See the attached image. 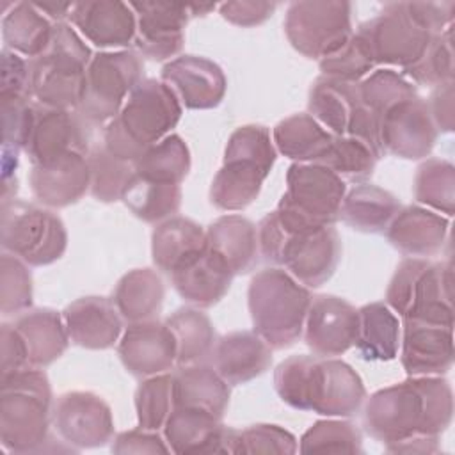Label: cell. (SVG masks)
<instances>
[{
	"label": "cell",
	"instance_id": "obj_1",
	"mask_svg": "<svg viewBox=\"0 0 455 455\" xmlns=\"http://www.w3.org/2000/svg\"><path fill=\"white\" fill-rule=\"evenodd\" d=\"M453 418V391L443 375L407 377L375 391L363 412L366 432L384 443L412 435L439 437Z\"/></svg>",
	"mask_w": 455,
	"mask_h": 455
},
{
	"label": "cell",
	"instance_id": "obj_2",
	"mask_svg": "<svg viewBox=\"0 0 455 455\" xmlns=\"http://www.w3.org/2000/svg\"><path fill=\"white\" fill-rule=\"evenodd\" d=\"M277 396L297 411L327 418H350L366 400L361 375L345 361L318 355H291L274 371Z\"/></svg>",
	"mask_w": 455,
	"mask_h": 455
},
{
	"label": "cell",
	"instance_id": "obj_3",
	"mask_svg": "<svg viewBox=\"0 0 455 455\" xmlns=\"http://www.w3.org/2000/svg\"><path fill=\"white\" fill-rule=\"evenodd\" d=\"M183 107L167 84L156 78H142L128 94L121 112L103 132V148L135 165V162L156 142L171 135L181 119Z\"/></svg>",
	"mask_w": 455,
	"mask_h": 455
},
{
	"label": "cell",
	"instance_id": "obj_4",
	"mask_svg": "<svg viewBox=\"0 0 455 455\" xmlns=\"http://www.w3.org/2000/svg\"><path fill=\"white\" fill-rule=\"evenodd\" d=\"M258 243L265 261L284 267L306 288L327 283L341 259V238L334 226L288 233L274 212L259 220Z\"/></svg>",
	"mask_w": 455,
	"mask_h": 455
},
{
	"label": "cell",
	"instance_id": "obj_5",
	"mask_svg": "<svg viewBox=\"0 0 455 455\" xmlns=\"http://www.w3.org/2000/svg\"><path fill=\"white\" fill-rule=\"evenodd\" d=\"M277 149L268 128L238 126L228 139L222 165L213 176L210 201L222 212H238L254 203L270 174Z\"/></svg>",
	"mask_w": 455,
	"mask_h": 455
},
{
	"label": "cell",
	"instance_id": "obj_6",
	"mask_svg": "<svg viewBox=\"0 0 455 455\" xmlns=\"http://www.w3.org/2000/svg\"><path fill=\"white\" fill-rule=\"evenodd\" d=\"M52 386L41 368L28 366L0 379V441L7 451L36 453L48 443Z\"/></svg>",
	"mask_w": 455,
	"mask_h": 455
},
{
	"label": "cell",
	"instance_id": "obj_7",
	"mask_svg": "<svg viewBox=\"0 0 455 455\" xmlns=\"http://www.w3.org/2000/svg\"><path fill=\"white\" fill-rule=\"evenodd\" d=\"M311 291L284 268L268 267L256 272L247 288L252 331L272 350L291 347L304 332Z\"/></svg>",
	"mask_w": 455,
	"mask_h": 455
},
{
	"label": "cell",
	"instance_id": "obj_8",
	"mask_svg": "<svg viewBox=\"0 0 455 455\" xmlns=\"http://www.w3.org/2000/svg\"><path fill=\"white\" fill-rule=\"evenodd\" d=\"M91 59L78 32L66 21L55 23L48 50L30 60V96L48 108L76 110Z\"/></svg>",
	"mask_w": 455,
	"mask_h": 455
},
{
	"label": "cell",
	"instance_id": "obj_9",
	"mask_svg": "<svg viewBox=\"0 0 455 455\" xmlns=\"http://www.w3.org/2000/svg\"><path fill=\"white\" fill-rule=\"evenodd\" d=\"M386 304L398 316L453 327V267L403 258L389 279Z\"/></svg>",
	"mask_w": 455,
	"mask_h": 455
},
{
	"label": "cell",
	"instance_id": "obj_10",
	"mask_svg": "<svg viewBox=\"0 0 455 455\" xmlns=\"http://www.w3.org/2000/svg\"><path fill=\"white\" fill-rule=\"evenodd\" d=\"M345 194V181L329 167L293 162L286 172V190L274 213L288 233L334 226Z\"/></svg>",
	"mask_w": 455,
	"mask_h": 455
},
{
	"label": "cell",
	"instance_id": "obj_11",
	"mask_svg": "<svg viewBox=\"0 0 455 455\" xmlns=\"http://www.w3.org/2000/svg\"><path fill=\"white\" fill-rule=\"evenodd\" d=\"M0 242L28 267H44L60 259L68 247L62 219L44 206L11 199L2 203Z\"/></svg>",
	"mask_w": 455,
	"mask_h": 455
},
{
	"label": "cell",
	"instance_id": "obj_12",
	"mask_svg": "<svg viewBox=\"0 0 455 455\" xmlns=\"http://www.w3.org/2000/svg\"><path fill=\"white\" fill-rule=\"evenodd\" d=\"M144 64L133 50L98 52L85 69V85L76 112L89 126L108 124L128 94L142 80Z\"/></svg>",
	"mask_w": 455,
	"mask_h": 455
},
{
	"label": "cell",
	"instance_id": "obj_13",
	"mask_svg": "<svg viewBox=\"0 0 455 455\" xmlns=\"http://www.w3.org/2000/svg\"><path fill=\"white\" fill-rule=\"evenodd\" d=\"M290 44L307 59H323L352 34V4L345 0L291 2L284 16Z\"/></svg>",
	"mask_w": 455,
	"mask_h": 455
},
{
	"label": "cell",
	"instance_id": "obj_14",
	"mask_svg": "<svg viewBox=\"0 0 455 455\" xmlns=\"http://www.w3.org/2000/svg\"><path fill=\"white\" fill-rule=\"evenodd\" d=\"M357 34L364 39L375 66L402 69L419 60L434 37L409 16L403 2L386 4L379 16L359 25Z\"/></svg>",
	"mask_w": 455,
	"mask_h": 455
},
{
	"label": "cell",
	"instance_id": "obj_15",
	"mask_svg": "<svg viewBox=\"0 0 455 455\" xmlns=\"http://www.w3.org/2000/svg\"><path fill=\"white\" fill-rule=\"evenodd\" d=\"M52 423L62 443L75 450L105 446L114 439L110 405L92 391H68L53 405Z\"/></svg>",
	"mask_w": 455,
	"mask_h": 455
},
{
	"label": "cell",
	"instance_id": "obj_16",
	"mask_svg": "<svg viewBox=\"0 0 455 455\" xmlns=\"http://www.w3.org/2000/svg\"><path fill=\"white\" fill-rule=\"evenodd\" d=\"M137 18L133 48L153 60H167L181 52L190 4L167 0L128 2Z\"/></svg>",
	"mask_w": 455,
	"mask_h": 455
},
{
	"label": "cell",
	"instance_id": "obj_17",
	"mask_svg": "<svg viewBox=\"0 0 455 455\" xmlns=\"http://www.w3.org/2000/svg\"><path fill=\"white\" fill-rule=\"evenodd\" d=\"M379 135L384 155L421 160L432 153L439 132L432 121L427 100L416 96L382 114Z\"/></svg>",
	"mask_w": 455,
	"mask_h": 455
},
{
	"label": "cell",
	"instance_id": "obj_18",
	"mask_svg": "<svg viewBox=\"0 0 455 455\" xmlns=\"http://www.w3.org/2000/svg\"><path fill=\"white\" fill-rule=\"evenodd\" d=\"M359 327L357 309L336 295H316L311 299L304 341L318 357H336L355 345Z\"/></svg>",
	"mask_w": 455,
	"mask_h": 455
},
{
	"label": "cell",
	"instance_id": "obj_19",
	"mask_svg": "<svg viewBox=\"0 0 455 455\" xmlns=\"http://www.w3.org/2000/svg\"><path fill=\"white\" fill-rule=\"evenodd\" d=\"M89 128L76 110L37 105L25 153L32 165L48 164L68 153L89 155Z\"/></svg>",
	"mask_w": 455,
	"mask_h": 455
},
{
	"label": "cell",
	"instance_id": "obj_20",
	"mask_svg": "<svg viewBox=\"0 0 455 455\" xmlns=\"http://www.w3.org/2000/svg\"><path fill=\"white\" fill-rule=\"evenodd\" d=\"M162 82L188 110H208L220 105L228 80L219 64L201 55H180L162 68Z\"/></svg>",
	"mask_w": 455,
	"mask_h": 455
},
{
	"label": "cell",
	"instance_id": "obj_21",
	"mask_svg": "<svg viewBox=\"0 0 455 455\" xmlns=\"http://www.w3.org/2000/svg\"><path fill=\"white\" fill-rule=\"evenodd\" d=\"M124 370L139 379L167 373L176 364V339L167 323L155 320L126 327L117 343Z\"/></svg>",
	"mask_w": 455,
	"mask_h": 455
},
{
	"label": "cell",
	"instance_id": "obj_22",
	"mask_svg": "<svg viewBox=\"0 0 455 455\" xmlns=\"http://www.w3.org/2000/svg\"><path fill=\"white\" fill-rule=\"evenodd\" d=\"M400 363L407 377L448 373L453 364V327L403 318Z\"/></svg>",
	"mask_w": 455,
	"mask_h": 455
},
{
	"label": "cell",
	"instance_id": "obj_23",
	"mask_svg": "<svg viewBox=\"0 0 455 455\" xmlns=\"http://www.w3.org/2000/svg\"><path fill=\"white\" fill-rule=\"evenodd\" d=\"M236 432L213 414L192 407H174L164 425V439L178 455L235 453Z\"/></svg>",
	"mask_w": 455,
	"mask_h": 455
},
{
	"label": "cell",
	"instance_id": "obj_24",
	"mask_svg": "<svg viewBox=\"0 0 455 455\" xmlns=\"http://www.w3.org/2000/svg\"><path fill=\"white\" fill-rule=\"evenodd\" d=\"M32 196L46 208H66L80 201L91 185L87 155L68 153L48 164L32 165L28 172Z\"/></svg>",
	"mask_w": 455,
	"mask_h": 455
},
{
	"label": "cell",
	"instance_id": "obj_25",
	"mask_svg": "<svg viewBox=\"0 0 455 455\" xmlns=\"http://www.w3.org/2000/svg\"><path fill=\"white\" fill-rule=\"evenodd\" d=\"M71 23L98 48H121L133 44L137 18L130 4L119 0L76 2Z\"/></svg>",
	"mask_w": 455,
	"mask_h": 455
},
{
	"label": "cell",
	"instance_id": "obj_26",
	"mask_svg": "<svg viewBox=\"0 0 455 455\" xmlns=\"http://www.w3.org/2000/svg\"><path fill=\"white\" fill-rule=\"evenodd\" d=\"M62 318L71 343L87 350H107L123 334V318L107 297H80L64 307Z\"/></svg>",
	"mask_w": 455,
	"mask_h": 455
},
{
	"label": "cell",
	"instance_id": "obj_27",
	"mask_svg": "<svg viewBox=\"0 0 455 455\" xmlns=\"http://www.w3.org/2000/svg\"><path fill=\"white\" fill-rule=\"evenodd\" d=\"M448 229V217L421 204H409L396 212L386 228V238L407 258H427L441 252Z\"/></svg>",
	"mask_w": 455,
	"mask_h": 455
},
{
	"label": "cell",
	"instance_id": "obj_28",
	"mask_svg": "<svg viewBox=\"0 0 455 455\" xmlns=\"http://www.w3.org/2000/svg\"><path fill=\"white\" fill-rule=\"evenodd\" d=\"M169 275L178 295L199 309L212 307L224 299L235 277L226 261L208 245Z\"/></svg>",
	"mask_w": 455,
	"mask_h": 455
},
{
	"label": "cell",
	"instance_id": "obj_29",
	"mask_svg": "<svg viewBox=\"0 0 455 455\" xmlns=\"http://www.w3.org/2000/svg\"><path fill=\"white\" fill-rule=\"evenodd\" d=\"M212 359L213 368L229 386H240L270 368L272 348L254 331H233L217 339Z\"/></svg>",
	"mask_w": 455,
	"mask_h": 455
},
{
	"label": "cell",
	"instance_id": "obj_30",
	"mask_svg": "<svg viewBox=\"0 0 455 455\" xmlns=\"http://www.w3.org/2000/svg\"><path fill=\"white\" fill-rule=\"evenodd\" d=\"M206 245L219 254L233 275L251 272L259 256L258 226L242 215H222L206 228Z\"/></svg>",
	"mask_w": 455,
	"mask_h": 455
},
{
	"label": "cell",
	"instance_id": "obj_31",
	"mask_svg": "<svg viewBox=\"0 0 455 455\" xmlns=\"http://www.w3.org/2000/svg\"><path fill=\"white\" fill-rule=\"evenodd\" d=\"M12 323L25 341L28 363L34 368H44L57 361L71 341L62 313L52 307H30Z\"/></svg>",
	"mask_w": 455,
	"mask_h": 455
},
{
	"label": "cell",
	"instance_id": "obj_32",
	"mask_svg": "<svg viewBox=\"0 0 455 455\" xmlns=\"http://www.w3.org/2000/svg\"><path fill=\"white\" fill-rule=\"evenodd\" d=\"M174 407L201 409L222 419L229 405V384L210 364H183L172 373Z\"/></svg>",
	"mask_w": 455,
	"mask_h": 455
},
{
	"label": "cell",
	"instance_id": "obj_33",
	"mask_svg": "<svg viewBox=\"0 0 455 455\" xmlns=\"http://www.w3.org/2000/svg\"><path fill=\"white\" fill-rule=\"evenodd\" d=\"M363 107L359 87L331 76H318L307 94V114L332 135H347L348 126Z\"/></svg>",
	"mask_w": 455,
	"mask_h": 455
},
{
	"label": "cell",
	"instance_id": "obj_34",
	"mask_svg": "<svg viewBox=\"0 0 455 455\" xmlns=\"http://www.w3.org/2000/svg\"><path fill=\"white\" fill-rule=\"evenodd\" d=\"M206 247V231L187 217L160 222L151 235V258L158 270L171 274Z\"/></svg>",
	"mask_w": 455,
	"mask_h": 455
},
{
	"label": "cell",
	"instance_id": "obj_35",
	"mask_svg": "<svg viewBox=\"0 0 455 455\" xmlns=\"http://www.w3.org/2000/svg\"><path fill=\"white\" fill-rule=\"evenodd\" d=\"M165 286L153 268H133L116 284L112 302L128 323L155 320L162 311Z\"/></svg>",
	"mask_w": 455,
	"mask_h": 455
},
{
	"label": "cell",
	"instance_id": "obj_36",
	"mask_svg": "<svg viewBox=\"0 0 455 455\" xmlns=\"http://www.w3.org/2000/svg\"><path fill=\"white\" fill-rule=\"evenodd\" d=\"M275 149L293 162L320 164L327 155L334 135L309 114H293L279 121L272 130Z\"/></svg>",
	"mask_w": 455,
	"mask_h": 455
},
{
	"label": "cell",
	"instance_id": "obj_37",
	"mask_svg": "<svg viewBox=\"0 0 455 455\" xmlns=\"http://www.w3.org/2000/svg\"><path fill=\"white\" fill-rule=\"evenodd\" d=\"M400 201L389 190L371 183H357L343 197L339 219L361 233H384L396 212Z\"/></svg>",
	"mask_w": 455,
	"mask_h": 455
},
{
	"label": "cell",
	"instance_id": "obj_38",
	"mask_svg": "<svg viewBox=\"0 0 455 455\" xmlns=\"http://www.w3.org/2000/svg\"><path fill=\"white\" fill-rule=\"evenodd\" d=\"M53 27L55 23L48 20L34 2H16L2 16L4 48L32 60L48 50Z\"/></svg>",
	"mask_w": 455,
	"mask_h": 455
},
{
	"label": "cell",
	"instance_id": "obj_39",
	"mask_svg": "<svg viewBox=\"0 0 455 455\" xmlns=\"http://www.w3.org/2000/svg\"><path fill=\"white\" fill-rule=\"evenodd\" d=\"M355 348L364 361H393L400 350L402 323L386 302H370L357 309Z\"/></svg>",
	"mask_w": 455,
	"mask_h": 455
},
{
	"label": "cell",
	"instance_id": "obj_40",
	"mask_svg": "<svg viewBox=\"0 0 455 455\" xmlns=\"http://www.w3.org/2000/svg\"><path fill=\"white\" fill-rule=\"evenodd\" d=\"M165 323L176 339V364H194L212 355L217 343L215 329L199 307H178L167 316Z\"/></svg>",
	"mask_w": 455,
	"mask_h": 455
},
{
	"label": "cell",
	"instance_id": "obj_41",
	"mask_svg": "<svg viewBox=\"0 0 455 455\" xmlns=\"http://www.w3.org/2000/svg\"><path fill=\"white\" fill-rule=\"evenodd\" d=\"M181 187L174 183H162L133 174L126 185L121 201L142 222L160 224L174 217L181 206Z\"/></svg>",
	"mask_w": 455,
	"mask_h": 455
},
{
	"label": "cell",
	"instance_id": "obj_42",
	"mask_svg": "<svg viewBox=\"0 0 455 455\" xmlns=\"http://www.w3.org/2000/svg\"><path fill=\"white\" fill-rule=\"evenodd\" d=\"M190 164L192 160L187 142L178 133H171L153 144L135 162V174L162 183L181 185L188 176Z\"/></svg>",
	"mask_w": 455,
	"mask_h": 455
},
{
	"label": "cell",
	"instance_id": "obj_43",
	"mask_svg": "<svg viewBox=\"0 0 455 455\" xmlns=\"http://www.w3.org/2000/svg\"><path fill=\"white\" fill-rule=\"evenodd\" d=\"M414 199L444 217L455 212V167L444 158H427L414 174Z\"/></svg>",
	"mask_w": 455,
	"mask_h": 455
},
{
	"label": "cell",
	"instance_id": "obj_44",
	"mask_svg": "<svg viewBox=\"0 0 455 455\" xmlns=\"http://www.w3.org/2000/svg\"><path fill=\"white\" fill-rule=\"evenodd\" d=\"M357 87L363 105L379 119L391 107L418 96L416 85L402 73L389 68L371 71L357 84Z\"/></svg>",
	"mask_w": 455,
	"mask_h": 455
},
{
	"label": "cell",
	"instance_id": "obj_45",
	"mask_svg": "<svg viewBox=\"0 0 455 455\" xmlns=\"http://www.w3.org/2000/svg\"><path fill=\"white\" fill-rule=\"evenodd\" d=\"M87 162L91 171V196L101 203L119 201L135 174V165L110 155L103 144L91 148Z\"/></svg>",
	"mask_w": 455,
	"mask_h": 455
},
{
	"label": "cell",
	"instance_id": "obj_46",
	"mask_svg": "<svg viewBox=\"0 0 455 455\" xmlns=\"http://www.w3.org/2000/svg\"><path fill=\"white\" fill-rule=\"evenodd\" d=\"M379 156L363 140L348 135H334V140L320 162L343 181L366 183L371 178Z\"/></svg>",
	"mask_w": 455,
	"mask_h": 455
},
{
	"label": "cell",
	"instance_id": "obj_47",
	"mask_svg": "<svg viewBox=\"0 0 455 455\" xmlns=\"http://www.w3.org/2000/svg\"><path fill=\"white\" fill-rule=\"evenodd\" d=\"M300 453H363L361 430L347 419H318L300 437Z\"/></svg>",
	"mask_w": 455,
	"mask_h": 455
},
{
	"label": "cell",
	"instance_id": "obj_48",
	"mask_svg": "<svg viewBox=\"0 0 455 455\" xmlns=\"http://www.w3.org/2000/svg\"><path fill=\"white\" fill-rule=\"evenodd\" d=\"M402 75L409 78L414 85L419 84V85L439 87L444 84H451L455 76L451 27L434 36L425 53L419 57V60L405 68Z\"/></svg>",
	"mask_w": 455,
	"mask_h": 455
},
{
	"label": "cell",
	"instance_id": "obj_49",
	"mask_svg": "<svg viewBox=\"0 0 455 455\" xmlns=\"http://www.w3.org/2000/svg\"><path fill=\"white\" fill-rule=\"evenodd\" d=\"M137 423L146 430L164 428L169 414L174 409L172 373H160L142 379L135 389Z\"/></svg>",
	"mask_w": 455,
	"mask_h": 455
},
{
	"label": "cell",
	"instance_id": "obj_50",
	"mask_svg": "<svg viewBox=\"0 0 455 455\" xmlns=\"http://www.w3.org/2000/svg\"><path fill=\"white\" fill-rule=\"evenodd\" d=\"M318 66L323 76L359 84L373 71L375 62L364 39L354 32L338 50L320 59Z\"/></svg>",
	"mask_w": 455,
	"mask_h": 455
},
{
	"label": "cell",
	"instance_id": "obj_51",
	"mask_svg": "<svg viewBox=\"0 0 455 455\" xmlns=\"http://www.w3.org/2000/svg\"><path fill=\"white\" fill-rule=\"evenodd\" d=\"M32 274L28 265L14 254L0 256V311L23 313L32 306Z\"/></svg>",
	"mask_w": 455,
	"mask_h": 455
},
{
	"label": "cell",
	"instance_id": "obj_52",
	"mask_svg": "<svg viewBox=\"0 0 455 455\" xmlns=\"http://www.w3.org/2000/svg\"><path fill=\"white\" fill-rule=\"evenodd\" d=\"M2 103V126H4V148L2 151L20 153L25 151L28 137L34 128L37 105L30 96H0Z\"/></svg>",
	"mask_w": 455,
	"mask_h": 455
},
{
	"label": "cell",
	"instance_id": "obj_53",
	"mask_svg": "<svg viewBox=\"0 0 455 455\" xmlns=\"http://www.w3.org/2000/svg\"><path fill=\"white\" fill-rule=\"evenodd\" d=\"M299 450L297 439L286 428L274 423H256L236 432L235 453H295Z\"/></svg>",
	"mask_w": 455,
	"mask_h": 455
},
{
	"label": "cell",
	"instance_id": "obj_54",
	"mask_svg": "<svg viewBox=\"0 0 455 455\" xmlns=\"http://www.w3.org/2000/svg\"><path fill=\"white\" fill-rule=\"evenodd\" d=\"M5 94L30 96V60L7 48L0 53V96Z\"/></svg>",
	"mask_w": 455,
	"mask_h": 455
},
{
	"label": "cell",
	"instance_id": "obj_55",
	"mask_svg": "<svg viewBox=\"0 0 455 455\" xmlns=\"http://www.w3.org/2000/svg\"><path fill=\"white\" fill-rule=\"evenodd\" d=\"M409 16L428 34L437 36L453 25L455 2H403Z\"/></svg>",
	"mask_w": 455,
	"mask_h": 455
},
{
	"label": "cell",
	"instance_id": "obj_56",
	"mask_svg": "<svg viewBox=\"0 0 455 455\" xmlns=\"http://www.w3.org/2000/svg\"><path fill=\"white\" fill-rule=\"evenodd\" d=\"M275 9H277L275 2H263V0H235V2H224L219 5L220 16L236 27L261 25L274 14Z\"/></svg>",
	"mask_w": 455,
	"mask_h": 455
},
{
	"label": "cell",
	"instance_id": "obj_57",
	"mask_svg": "<svg viewBox=\"0 0 455 455\" xmlns=\"http://www.w3.org/2000/svg\"><path fill=\"white\" fill-rule=\"evenodd\" d=\"M112 453L130 455V453H169L165 439L156 430L133 428L117 434L112 439Z\"/></svg>",
	"mask_w": 455,
	"mask_h": 455
},
{
	"label": "cell",
	"instance_id": "obj_58",
	"mask_svg": "<svg viewBox=\"0 0 455 455\" xmlns=\"http://www.w3.org/2000/svg\"><path fill=\"white\" fill-rule=\"evenodd\" d=\"M28 352L21 334L16 331L14 323L0 325V370L2 375H11L20 370L28 368Z\"/></svg>",
	"mask_w": 455,
	"mask_h": 455
},
{
	"label": "cell",
	"instance_id": "obj_59",
	"mask_svg": "<svg viewBox=\"0 0 455 455\" xmlns=\"http://www.w3.org/2000/svg\"><path fill=\"white\" fill-rule=\"evenodd\" d=\"M427 105L437 132H453V126H455L453 82L435 87Z\"/></svg>",
	"mask_w": 455,
	"mask_h": 455
},
{
	"label": "cell",
	"instance_id": "obj_60",
	"mask_svg": "<svg viewBox=\"0 0 455 455\" xmlns=\"http://www.w3.org/2000/svg\"><path fill=\"white\" fill-rule=\"evenodd\" d=\"M384 450L389 453H439V437L432 435H412L398 443L384 444Z\"/></svg>",
	"mask_w": 455,
	"mask_h": 455
},
{
	"label": "cell",
	"instance_id": "obj_61",
	"mask_svg": "<svg viewBox=\"0 0 455 455\" xmlns=\"http://www.w3.org/2000/svg\"><path fill=\"white\" fill-rule=\"evenodd\" d=\"M36 7L53 23H62L66 18L71 16L73 2H34Z\"/></svg>",
	"mask_w": 455,
	"mask_h": 455
}]
</instances>
